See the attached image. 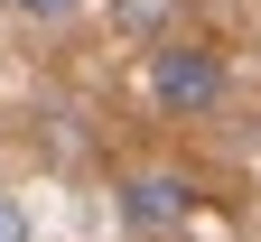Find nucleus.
<instances>
[{
  "label": "nucleus",
  "instance_id": "5",
  "mask_svg": "<svg viewBox=\"0 0 261 242\" xmlns=\"http://www.w3.org/2000/svg\"><path fill=\"white\" fill-rule=\"evenodd\" d=\"M19 19H56V10H75V0H10Z\"/></svg>",
  "mask_w": 261,
  "mask_h": 242
},
{
  "label": "nucleus",
  "instance_id": "2",
  "mask_svg": "<svg viewBox=\"0 0 261 242\" xmlns=\"http://www.w3.org/2000/svg\"><path fill=\"white\" fill-rule=\"evenodd\" d=\"M121 214L140 224V233L187 224V214H196V186H187V177H130V186H121Z\"/></svg>",
  "mask_w": 261,
  "mask_h": 242
},
{
  "label": "nucleus",
  "instance_id": "4",
  "mask_svg": "<svg viewBox=\"0 0 261 242\" xmlns=\"http://www.w3.org/2000/svg\"><path fill=\"white\" fill-rule=\"evenodd\" d=\"M0 242H28V196L0 186Z\"/></svg>",
  "mask_w": 261,
  "mask_h": 242
},
{
  "label": "nucleus",
  "instance_id": "3",
  "mask_svg": "<svg viewBox=\"0 0 261 242\" xmlns=\"http://www.w3.org/2000/svg\"><path fill=\"white\" fill-rule=\"evenodd\" d=\"M112 28L140 38V47H168L177 28H187V0H112Z\"/></svg>",
  "mask_w": 261,
  "mask_h": 242
},
{
  "label": "nucleus",
  "instance_id": "1",
  "mask_svg": "<svg viewBox=\"0 0 261 242\" xmlns=\"http://www.w3.org/2000/svg\"><path fill=\"white\" fill-rule=\"evenodd\" d=\"M149 93L168 102V112H205V102L224 93V65L205 47H177L168 38V47H149Z\"/></svg>",
  "mask_w": 261,
  "mask_h": 242
}]
</instances>
